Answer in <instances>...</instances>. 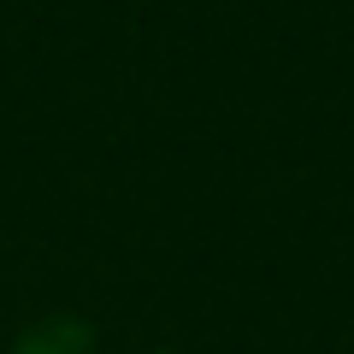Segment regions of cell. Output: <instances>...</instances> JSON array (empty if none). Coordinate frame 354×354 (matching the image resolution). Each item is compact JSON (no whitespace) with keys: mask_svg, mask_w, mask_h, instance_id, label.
Returning a JSON list of instances; mask_svg holds the SVG:
<instances>
[{"mask_svg":"<svg viewBox=\"0 0 354 354\" xmlns=\"http://www.w3.org/2000/svg\"><path fill=\"white\" fill-rule=\"evenodd\" d=\"M12 354H95V330L83 319H41L18 337Z\"/></svg>","mask_w":354,"mask_h":354,"instance_id":"6da1fadb","label":"cell"}]
</instances>
